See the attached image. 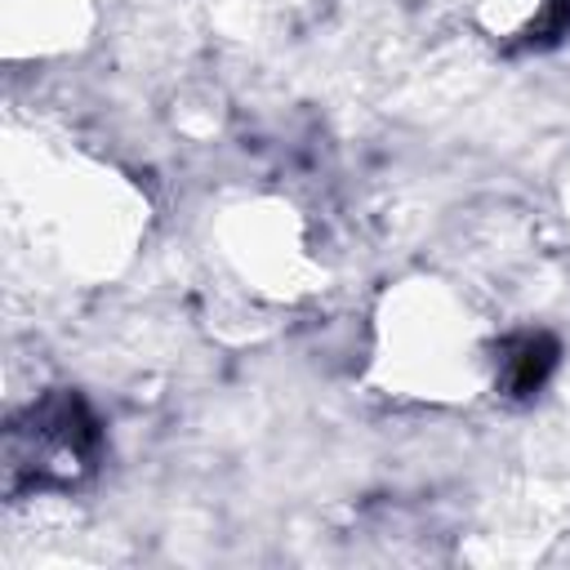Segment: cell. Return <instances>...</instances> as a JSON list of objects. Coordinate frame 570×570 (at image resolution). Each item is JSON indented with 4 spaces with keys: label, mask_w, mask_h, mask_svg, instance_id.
Segmentation results:
<instances>
[{
    "label": "cell",
    "mask_w": 570,
    "mask_h": 570,
    "mask_svg": "<svg viewBox=\"0 0 570 570\" xmlns=\"http://www.w3.org/2000/svg\"><path fill=\"white\" fill-rule=\"evenodd\" d=\"M557 365V338L548 334H517L503 347V387L512 396H530L543 387V379Z\"/></svg>",
    "instance_id": "7a4b0ae2"
},
{
    "label": "cell",
    "mask_w": 570,
    "mask_h": 570,
    "mask_svg": "<svg viewBox=\"0 0 570 570\" xmlns=\"http://www.w3.org/2000/svg\"><path fill=\"white\" fill-rule=\"evenodd\" d=\"M98 459V423L71 392H53L31 405L27 423H13L4 468L9 490L18 485H71Z\"/></svg>",
    "instance_id": "6da1fadb"
}]
</instances>
